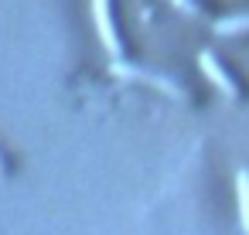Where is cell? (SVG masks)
<instances>
[{
    "instance_id": "2",
    "label": "cell",
    "mask_w": 249,
    "mask_h": 235,
    "mask_svg": "<svg viewBox=\"0 0 249 235\" xmlns=\"http://www.w3.org/2000/svg\"><path fill=\"white\" fill-rule=\"evenodd\" d=\"M198 68H201V75H205V79H208V82L225 96V99H239V96H242V89H239V85H235V79L222 68V62L215 58V51H208V48H205V51L198 55Z\"/></svg>"
},
{
    "instance_id": "4",
    "label": "cell",
    "mask_w": 249,
    "mask_h": 235,
    "mask_svg": "<svg viewBox=\"0 0 249 235\" xmlns=\"http://www.w3.org/2000/svg\"><path fill=\"white\" fill-rule=\"evenodd\" d=\"M215 34L222 38H232V34H249V14H232V17H218L212 24Z\"/></svg>"
},
{
    "instance_id": "1",
    "label": "cell",
    "mask_w": 249,
    "mask_h": 235,
    "mask_svg": "<svg viewBox=\"0 0 249 235\" xmlns=\"http://www.w3.org/2000/svg\"><path fill=\"white\" fill-rule=\"evenodd\" d=\"M92 21H96V31H99L103 48H106L113 58H123L126 48H123L120 28H116V17H113V0H92Z\"/></svg>"
},
{
    "instance_id": "5",
    "label": "cell",
    "mask_w": 249,
    "mask_h": 235,
    "mask_svg": "<svg viewBox=\"0 0 249 235\" xmlns=\"http://www.w3.org/2000/svg\"><path fill=\"white\" fill-rule=\"evenodd\" d=\"M171 4L178 11H184L188 17H201V4H195V0H171Z\"/></svg>"
},
{
    "instance_id": "3",
    "label": "cell",
    "mask_w": 249,
    "mask_h": 235,
    "mask_svg": "<svg viewBox=\"0 0 249 235\" xmlns=\"http://www.w3.org/2000/svg\"><path fill=\"white\" fill-rule=\"evenodd\" d=\"M235 201H239V225L249 235V170L235 174Z\"/></svg>"
},
{
    "instance_id": "6",
    "label": "cell",
    "mask_w": 249,
    "mask_h": 235,
    "mask_svg": "<svg viewBox=\"0 0 249 235\" xmlns=\"http://www.w3.org/2000/svg\"><path fill=\"white\" fill-rule=\"evenodd\" d=\"M14 170V157L4 150V147H0V177H4V174H11Z\"/></svg>"
}]
</instances>
